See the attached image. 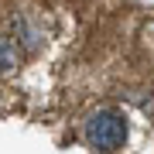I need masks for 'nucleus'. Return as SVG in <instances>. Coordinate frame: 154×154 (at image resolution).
Here are the masks:
<instances>
[{
	"mask_svg": "<svg viewBox=\"0 0 154 154\" xmlns=\"http://www.w3.org/2000/svg\"><path fill=\"white\" fill-rule=\"evenodd\" d=\"M82 140L89 151L110 154V151H123L127 144V116L113 106H99L86 116L82 123Z\"/></svg>",
	"mask_w": 154,
	"mask_h": 154,
	"instance_id": "nucleus-1",
	"label": "nucleus"
},
{
	"mask_svg": "<svg viewBox=\"0 0 154 154\" xmlns=\"http://www.w3.org/2000/svg\"><path fill=\"white\" fill-rule=\"evenodd\" d=\"M14 41H17V48L28 51V55L41 51V45H45V28H41V21H38V17H31V14H17V17H14Z\"/></svg>",
	"mask_w": 154,
	"mask_h": 154,
	"instance_id": "nucleus-2",
	"label": "nucleus"
},
{
	"mask_svg": "<svg viewBox=\"0 0 154 154\" xmlns=\"http://www.w3.org/2000/svg\"><path fill=\"white\" fill-rule=\"evenodd\" d=\"M21 62V48L11 34H0V72H14Z\"/></svg>",
	"mask_w": 154,
	"mask_h": 154,
	"instance_id": "nucleus-3",
	"label": "nucleus"
}]
</instances>
